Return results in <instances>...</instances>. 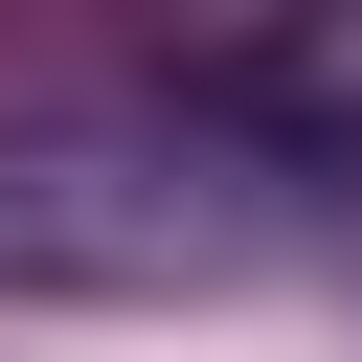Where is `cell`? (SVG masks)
Returning <instances> with one entry per match:
<instances>
[{
  "mask_svg": "<svg viewBox=\"0 0 362 362\" xmlns=\"http://www.w3.org/2000/svg\"><path fill=\"white\" fill-rule=\"evenodd\" d=\"M272 226L294 158L249 136H0V294H226Z\"/></svg>",
  "mask_w": 362,
  "mask_h": 362,
  "instance_id": "cell-1",
  "label": "cell"
},
{
  "mask_svg": "<svg viewBox=\"0 0 362 362\" xmlns=\"http://www.w3.org/2000/svg\"><path fill=\"white\" fill-rule=\"evenodd\" d=\"M158 45V90L294 181H362V0H113Z\"/></svg>",
  "mask_w": 362,
  "mask_h": 362,
  "instance_id": "cell-2",
  "label": "cell"
}]
</instances>
